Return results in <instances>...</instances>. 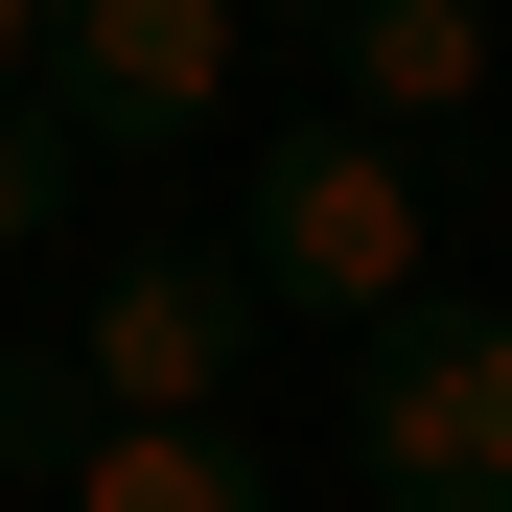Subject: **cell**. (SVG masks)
Wrapping results in <instances>:
<instances>
[{
	"label": "cell",
	"mask_w": 512,
	"mask_h": 512,
	"mask_svg": "<svg viewBox=\"0 0 512 512\" xmlns=\"http://www.w3.org/2000/svg\"><path fill=\"white\" fill-rule=\"evenodd\" d=\"M47 489H70V512H280L233 419H70V466H47Z\"/></svg>",
	"instance_id": "6"
},
{
	"label": "cell",
	"mask_w": 512,
	"mask_h": 512,
	"mask_svg": "<svg viewBox=\"0 0 512 512\" xmlns=\"http://www.w3.org/2000/svg\"><path fill=\"white\" fill-rule=\"evenodd\" d=\"M256 326H280V303H256L210 233H140V256L70 280V350L47 373H70V419H233L256 396Z\"/></svg>",
	"instance_id": "2"
},
{
	"label": "cell",
	"mask_w": 512,
	"mask_h": 512,
	"mask_svg": "<svg viewBox=\"0 0 512 512\" xmlns=\"http://www.w3.org/2000/svg\"><path fill=\"white\" fill-rule=\"evenodd\" d=\"M326 94H350L373 140H419V117H489L512 94V0H373V24H326Z\"/></svg>",
	"instance_id": "5"
},
{
	"label": "cell",
	"mask_w": 512,
	"mask_h": 512,
	"mask_svg": "<svg viewBox=\"0 0 512 512\" xmlns=\"http://www.w3.org/2000/svg\"><path fill=\"white\" fill-rule=\"evenodd\" d=\"M70 163H94V140H70L47 94H0V280H24V256H70Z\"/></svg>",
	"instance_id": "7"
},
{
	"label": "cell",
	"mask_w": 512,
	"mask_h": 512,
	"mask_svg": "<svg viewBox=\"0 0 512 512\" xmlns=\"http://www.w3.org/2000/svg\"><path fill=\"white\" fill-rule=\"evenodd\" d=\"M256 24H303V47H326V24H373V0H256Z\"/></svg>",
	"instance_id": "10"
},
{
	"label": "cell",
	"mask_w": 512,
	"mask_h": 512,
	"mask_svg": "<svg viewBox=\"0 0 512 512\" xmlns=\"http://www.w3.org/2000/svg\"><path fill=\"white\" fill-rule=\"evenodd\" d=\"M47 117L117 140V163L233 140L256 117V0H70V24H47Z\"/></svg>",
	"instance_id": "4"
},
{
	"label": "cell",
	"mask_w": 512,
	"mask_h": 512,
	"mask_svg": "<svg viewBox=\"0 0 512 512\" xmlns=\"http://www.w3.org/2000/svg\"><path fill=\"white\" fill-rule=\"evenodd\" d=\"M233 280L303 303V326H350V350H396V326L443 303V163L373 140V117H280V140H256V233H233Z\"/></svg>",
	"instance_id": "1"
},
{
	"label": "cell",
	"mask_w": 512,
	"mask_h": 512,
	"mask_svg": "<svg viewBox=\"0 0 512 512\" xmlns=\"http://www.w3.org/2000/svg\"><path fill=\"white\" fill-rule=\"evenodd\" d=\"M47 24H70V0H0V94H47Z\"/></svg>",
	"instance_id": "9"
},
{
	"label": "cell",
	"mask_w": 512,
	"mask_h": 512,
	"mask_svg": "<svg viewBox=\"0 0 512 512\" xmlns=\"http://www.w3.org/2000/svg\"><path fill=\"white\" fill-rule=\"evenodd\" d=\"M0 466H70V373L47 350H0Z\"/></svg>",
	"instance_id": "8"
},
{
	"label": "cell",
	"mask_w": 512,
	"mask_h": 512,
	"mask_svg": "<svg viewBox=\"0 0 512 512\" xmlns=\"http://www.w3.org/2000/svg\"><path fill=\"white\" fill-rule=\"evenodd\" d=\"M350 466L373 512H512V303H419L350 373Z\"/></svg>",
	"instance_id": "3"
}]
</instances>
